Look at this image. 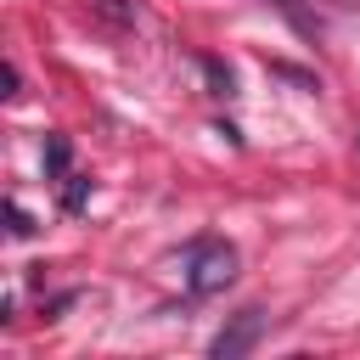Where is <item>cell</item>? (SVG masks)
<instances>
[{
    "instance_id": "cell-1",
    "label": "cell",
    "mask_w": 360,
    "mask_h": 360,
    "mask_svg": "<svg viewBox=\"0 0 360 360\" xmlns=\"http://www.w3.org/2000/svg\"><path fill=\"white\" fill-rule=\"evenodd\" d=\"M236 281V248L219 242V236H202L186 248V287L191 298H208V292H225Z\"/></svg>"
},
{
    "instance_id": "cell-2",
    "label": "cell",
    "mask_w": 360,
    "mask_h": 360,
    "mask_svg": "<svg viewBox=\"0 0 360 360\" xmlns=\"http://www.w3.org/2000/svg\"><path fill=\"white\" fill-rule=\"evenodd\" d=\"M264 326H270V315L259 309V304H248V309H236L219 332H214V343H208V354L214 360H242L259 338H264Z\"/></svg>"
},
{
    "instance_id": "cell-3",
    "label": "cell",
    "mask_w": 360,
    "mask_h": 360,
    "mask_svg": "<svg viewBox=\"0 0 360 360\" xmlns=\"http://www.w3.org/2000/svg\"><path fill=\"white\" fill-rule=\"evenodd\" d=\"M62 180H68V186H62V208H68V214H79V208H84V197H90V180H84V174H62Z\"/></svg>"
},
{
    "instance_id": "cell-4",
    "label": "cell",
    "mask_w": 360,
    "mask_h": 360,
    "mask_svg": "<svg viewBox=\"0 0 360 360\" xmlns=\"http://www.w3.org/2000/svg\"><path fill=\"white\" fill-rule=\"evenodd\" d=\"M45 169H51V174H68V141H62V135L45 141Z\"/></svg>"
},
{
    "instance_id": "cell-5",
    "label": "cell",
    "mask_w": 360,
    "mask_h": 360,
    "mask_svg": "<svg viewBox=\"0 0 360 360\" xmlns=\"http://www.w3.org/2000/svg\"><path fill=\"white\" fill-rule=\"evenodd\" d=\"M6 214H11V236H28V231H34V225H28V214H22V208H17V202H11V208H6Z\"/></svg>"
}]
</instances>
